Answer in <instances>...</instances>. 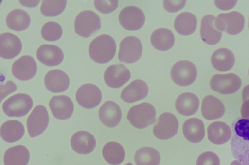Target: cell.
I'll return each instance as SVG.
<instances>
[{"mask_svg":"<svg viewBox=\"0 0 249 165\" xmlns=\"http://www.w3.org/2000/svg\"><path fill=\"white\" fill-rule=\"evenodd\" d=\"M66 4L65 0H44L42 1L40 11L46 16H56L64 10Z\"/></svg>","mask_w":249,"mask_h":165,"instance_id":"36","label":"cell"},{"mask_svg":"<svg viewBox=\"0 0 249 165\" xmlns=\"http://www.w3.org/2000/svg\"><path fill=\"white\" fill-rule=\"evenodd\" d=\"M148 90V85L145 81L135 80L123 90L121 98L125 102L133 103L146 97Z\"/></svg>","mask_w":249,"mask_h":165,"instance_id":"23","label":"cell"},{"mask_svg":"<svg viewBox=\"0 0 249 165\" xmlns=\"http://www.w3.org/2000/svg\"><path fill=\"white\" fill-rule=\"evenodd\" d=\"M45 85L50 91L54 93L65 91L70 85L68 75L61 70H52L48 71L44 77Z\"/></svg>","mask_w":249,"mask_h":165,"instance_id":"20","label":"cell"},{"mask_svg":"<svg viewBox=\"0 0 249 165\" xmlns=\"http://www.w3.org/2000/svg\"><path fill=\"white\" fill-rule=\"evenodd\" d=\"M30 17L25 11L16 9L12 10L7 15L6 23L11 29L17 31H23L30 24Z\"/></svg>","mask_w":249,"mask_h":165,"instance_id":"33","label":"cell"},{"mask_svg":"<svg viewBox=\"0 0 249 165\" xmlns=\"http://www.w3.org/2000/svg\"><path fill=\"white\" fill-rule=\"evenodd\" d=\"M151 44L156 49L166 51L171 48L175 43L173 32L165 28H160L155 30L150 38Z\"/></svg>","mask_w":249,"mask_h":165,"instance_id":"28","label":"cell"},{"mask_svg":"<svg viewBox=\"0 0 249 165\" xmlns=\"http://www.w3.org/2000/svg\"><path fill=\"white\" fill-rule=\"evenodd\" d=\"M155 117L156 109L153 105L143 102L130 108L127 119L135 127L143 129L155 122Z\"/></svg>","mask_w":249,"mask_h":165,"instance_id":"3","label":"cell"},{"mask_svg":"<svg viewBox=\"0 0 249 165\" xmlns=\"http://www.w3.org/2000/svg\"><path fill=\"white\" fill-rule=\"evenodd\" d=\"M215 17L212 15H205L201 20L200 36L207 44L213 45L218 43L222 37V33L215 29Z\"/></svg>","mask_w":249,"mask_h":165,"instance_id":"25","label":"cell"},{"mask_svg":"<svg viewBox=\"0 0 249 165\" xmlns=\"http://www.w3.org/2000/svg\"><path fill=\"white\" fill-rule=\"evenodd\" d=\"M174 28L176 31L182 35H189L196 30L197 19L196 16L188 12L179 14L174 21Z\"/></svg>","mask_w":249,"mask_h":165,"instance_id":"32","label":"cell"},{"mask_svg":"<svg viewBox=\"0 0 249 165\" xmlns=\"http://www.w3.org/2000/svg\"><path fill=\"white\" fill-rule=\"evenodd\" d=\"M201 110L203 117L208 120L221 118L225 111V106L222 101L211 95L203 98Z\"/></svg>","mask_w":249,"mask_h":165,"instance_id":"22","label":"cell"},{"mask_svg":"<svg viewBox=\"0 0 249 165\" xmlns=\"http://www.w3.org/2000/svg\"><path fill=\"white\" fill-rule=\"evenodd\" d=\"M145 15L139 8L128 6L120 12L119 20L121 25L126 30H136L140 29L145 22Z\"/></svg>","mask_w":249,"mask_h":165,"instance_id":"12","label":"cell"},{"mask_svg":"<svg viewBox=\"0 0 249 165\" xmlns=\"http://www.w3.org/2000/svg\"><path fill=\"white\" fill-rule=\"evenodd\" d=\"M76 100L82 107L91 109L97 106L102 99L99 88L92 84H85L80 86L76 93Z\"/></svg>","mask_w":249,"mask_h":165,"instance_id":"13","label":"cell"},{"mask_svg":"<svg viewBox=\"0 0 249 165\" xmlns=\"http://www.w3.org/2000/svg\"><path fill=\"white\" fill-rule=\"evenodd\" d=\"M209 140L216 145L223 144L231 139L232 131L229 126L222 121H214L211 123L207 128Z\"/></svg>","mask_w":249,"mask_h":165,"instance_id":"24","label":"cell"},{"mask_svg":"<svg viewBox=\"0 0 249 165\" xmlns=\"http://www.w3.org/2000/svg\"><path fill=\"white\" fill-rule=\"evenodd\" d=\"M116 51L114 39L107 34L100 35L90 43L89 52L90 58L99 64L107 63L114 57Z\"/></svg>","mask_w":249,"mask_h":165,"instance_id":"2","label":"cell"},{"mask_svg":"<svg viewBox=\"0 0 249 165\" xmlns=\"http://www.w3.org/2000/svg\"><path fill=\"white\" fill-rule=\"evenodd\" d=\"M130 71L123 64H114L108 67L104 74L106 84L113 88L121 87L130 78Z\"/></svg>","mask_w":249,"mask_h":165,"instance_id":"15","label":"cell"},{"mask_svg":"<svg viewBox=\"0 0 249 165\" xmlns=\"http://www.w3.org/2000/svg\"></svg>","mask_w":249,"mask_h":165,"instance_id":"48","label":"cell"},{"mask_svg":"<svg viewBox=\"0 0 249 165\" xmlns=\"http://www.w3.org/2000/svg\"><path fill=\"white\" fill-rule=\"evenodd\" d=\"M199 105L198 98L195 94L185 92L181 94L175 102V107L180 114L189 116L194 114Z\"/></svg>","mask_w":249,"mask_h":165,"instance_id":"27","label":"cell"},{"mask_svg":"<svg viewBox=\"0 0 249 165\" xmlns=\"http://www.w3.org/2000/svg\"><path fill=\"white\" fill-rule=\"evenodd\" d=\"M22 43L16 35L5 32L0 35V56L11 59L18 55L22 50Z\"/></svg>","mask_w":249,"mask_h":165,"instance_id":"18","label":"cell"},{"mask_svg":"<svg viewBox=\"0 0 249 165\" xmlns=\"http://www.w3.org/2000/svg\"><path fill=\"white\" fill-rule=\"evenodd\" d=\"M23 125L18 120H8L2 124L0 127V136L3 140L12 143L20 139L24 134Z\"/></svg>","mask_w":249,"mask_h":165,"instance_id":"31","label":"cell"},{"mask_svg":"<svg viewBox=\"0 0 249 165\" xmlns=\"http://www.w3.org/2000/svg\"><path fill=\"white\" fill-rule=\"evenodd\" d=\"M220 165V161L218 156L212 151H206L201 153L196 162V165Z\"/></svg>","mask_w":249,"mask_h":165,"instance_id":"38","label":"cell"},{"mask_svg":"<svg viewBox=\"0 0 249 165\" xmlns=\"http://www.w3.org/2000/svg\"><path fill=\"white\" fill-rule=\"evenodd\" d=\"M230 165H243V164H242L241 162H240L239 161H238L237 160H234L231 163Z\"/></svg>","mask_w":249,"mask_h":165,"instance_id":"46","label":"cell"},{"mask_svg":"<svg viewBox=\"0 0 249 165\" xmlns=\"http://www.w3.org/2000/svg\"><path fill=\"white\" fill-rule=\"evenodd\" d=\"M94 6L97 10L103 14H108L115 10L118 7V1L94 0Z\"/></svg>","mask_w":249,"mask_h":165,"instance_id":"39","label":"cell"},{"mask_svg":"<svg viewBox=\"0 0 249 165\" xmlns=\"http://www.w3.org/2000/svg\"><path fill=\"white\" fill-rule=\"evenodd\" d=\"M134 160L137 165H159L160 161V156L156 149L144 147L137 150Z\"/></svg>","mask_w":249,"mask_h":165,"instance_id":"35","label":"cell"},{"mask_svg":"<svg viewBox=\"0 0 249 165\" xmlns=\"http://www.w3.org/2000/svg\"><path fill=\"white\" fill-rule=\"evenodd\" d=\"M243 15L237 11L219 14L215 19L214 26L220 31L232 35L240 33L244 27Z\"/></svg>","mask_w":249,"mask_h":165,"instance_id":"6","label":"cell"},{"mask_svg":"<svg viewBox=\"0 0 249 165\" xmlns=\"http://www.w3.org/2000/svg\"><path fill=\"white\" fill-rule=\"evenodd\" d=\"M186 0H164L163 6L168 12H176L182 9L185 6Z\"/></svg>","mask_w":249,"mask_h":165,"instance_id":"40","label":"cell"},{"mask_svg":"<svg viewBox=\"0 0 249 165\" xmlns=\"http://www.w3.org/2000/svg\"><path fill=\"white\" fill-rule=\"evenodd\" d=\"M37 65L34 58L24 55L17 60L12 66L13 75L17 79L26 81L32 78L36 74Z\"/></svg>","mask_w":249,"mask_h":165,"instance_id":"14","label":"cell"},{"mask_svg":"<svg viewBox=\"0 0 249 165\" xmlns=\"http://www.w3.org/2000/svg\"><path fill=\"white\" fill-rule=\"evenodd\" d=\"M235 62V57L233 53L225 48L215 50L211 57V63L216 70L219 71H227L231 70Z\"/></svg>","mask_w":249,"mask_h":165,"instance_id":"29","label":"cell"},{"mask_svg":"<svg viewBox=\"0 0 249 165\" xmlns=\"http://www.w3.org/2000/svg\"><path fill=\"white\" fill-rule=\"evenodd\" d=\"M197 74L196 66L188 60L178 61L171 70L172 80L180 86H187L192 84L196 78Z\"/></svg>","mask_w":249,"mask_h":165,"instance_id":"8","label":"cell"},{"mask_svg":"<svg viewBox=\"0 0 249 165\" xmlns=\"http://www.w3.org/2000/svg\"><path fill=\"white\" fill-rule=\"evenodd\" d=\"M36 57L43 64L53 67L58 65L62 62L64 54L62 50L57 46L44 44L37 49Z\"/></svg>","mask_w":249,"mask_h":165,"instance_id":"19","label":"cell"},{"mask_svg":"<svg viewBox=\"0 0 249 165\" xmlns=\"http://www.w3.org/2000/svg\"><path fill=\"white\" fill-rule=\"evenodd\" d=\"M49 121V115L45 107L42 105L35 107L26 122L28 132L31 137L41 135L47 127Z\"/></svg>","mask_w":249,"mask_h":165,"instance_id":"10","label":"cell"},{"mask_svg":"<svg viewBox=\"0 0 249 165\" xmlns=\"http://www.w3.org/2000/svg\"><path fill=\"white\" fill-rule=\"evenodd\" d=\"M17 90V86L11 81H7L5 84L0 87L1 101L7 95L14 92Z\"/></svg>","mask_w":249,"mask_h":165,"instance_id":"41","label":"cell"},{"mask_svg":"<svg viewBox=\"0 0 249 165\" xmlns=\"http://www.w3.org/2000/svg\"><path fill=\"white\" fill-rule=\"evenodd\" d=\"M241 84L240 78L232 73L215 74L210 81V86L212 90L222 94L236 92L240 89Z\"/></svg>","mask_w":249,"mask_h":165,"instance_id":"7","label":"cell"},{"mask_svg":"<svg viewBox=\"0 0 249 165\" xmlns=\"http://www.w3.org/2000/svg\"><path fill=\"white\" fill-rule=\"evenodd\" d=\"M49 106L54 117L61 120L70 118L74 110L72 101L66 95L52 97L49 101Z\"/></svg>","mask_w":249,"mask_h":165,"instance_id":"16","label":"cell"},{"mask_svg":"<svg viewBox=\"0 0 249 165\" xmlns=\"http://www.w3.org/2000/svg\"><path fill=\"white\" fill-rule=\"evenodd\" d=\"M248 98H249V84L245 86L242 90L243 101H244Z\"/></svg>","mask_w":249,"mask_h":165,"instance_id":"45","label":"cell"},{"mask_svg":"<svg viewBox=\"0 0 249 165\" xmlns=\"http://www.w3.org/2000/svg\"><path fill=\"white\" fill-rule=\"evenodd\" d=\"M20 3L26 7H33L38 5L40 0H19Z\"/></svg>","mask_w":249,"mask_h":165,"instance_id":"44","label":"cell"},{"mask_svg":"<svg viewBox=\"0 0 249 165\" xmlns=\"http://www.w3.org/2000/svg\"><path fill=\"white\" fill-rule=\"evenodd\" d=\"M125 165H133L131 163H128L126 164Z\"/></svg>","mask_w":249,"mask_h":165,"instance_id":"47","label":"cell"},{"mask_svg":"<svg viewBox=\"0 0 249 165\" xmlns=\"http://www.w3.org/2000/svg\"></svg>","mask_w":249,"mask_h":165,"instance_id":"49","label":"cell"},{"mask_svg":"<svg viewBox=\"0 0 249 165\" xmlns=\"http://www.w3.org/2000/svg\"><path fill=\"white\" fill-rule=\"evenodd\" d=\"M240 113L242 118L249 117V98L243 101L240 109Z\"/></svg>","mask_w":249,"mask_h":165,"instance_id":"43","label":"cell"},{"mask_svg":"<svg viewBox=\"0 0 249 165\" xmlns=\"http://www.w3.org/2000/svg\"><path fill=\"white\" fill-rule=\"evenodd\" d=\"M142 50V43L138 38L127 36L120 42L118 59L124 63H134L140 58Z\"/></svg>","mask_w":249,"mask_h":165,"instance_id":"9","label":"cell"},{"mask_svg":"<svg viewBox=\"0 0 249 165\" xmlns=\"http://www.w3.org/2000/svg\"><path fill=\"white\" fill-rule=\"evenodd\" d=\"M100 28L101 20L99 16L90 10L80 12L75 19V31L83 37H89Z\"/></svg>","mask_w":249,"mask_h":165,"instance_id":"4","label":"cell"},{"mask_svg":"<svg viewBox=\"0 0 249 165\" xmlns=\"http://www.w3.org/2000/svg\"><path fill=\"white\" fill-rule=\"evenodd\" d=\"M237 0H215V4L221 10H228L233 8L236 4Z\"/></svg>","mask_w":249,"mask_h":165,"instance_id":"42","label":"cell"},{"mask_svg":"<svg viewBox=\"0 0 249 165\" xmlns=\"http://www.w3.org/2000/svg\"><path fill=\"white\" fill-rule=\"evenodd\" d=\"M99 117L105 126L112 128L118 125L122 118V111L117 104L112 101L105 102L99 110Z\"/></svg>","mask_w":249,"mask_h":165,"instance_id":"21","label":"cell"},{"mask_svg":"<svg viewBox=\"0 0 249 165\" xmlns=\"http://www.w3.org/2000/svg\"><path fill=\"white\" fill-rule=\"evenodd\" d=\"M30 153L23 145H17L8 149L4 155V165H27Z\"/></svg>","mask_w":249,"mask_h":165,"instance_id":"30","label":"cell"},{"mask_svg":"<svg viewBox=\"0 0 249 165\" xmlns=\"http://www.w3.org/2000/svg\"><path fill=\"white\" fill-rule=\"evenodd\" d=\"M182 131L186 139L194 143L201 142L205 135L203 122L200 119L196 118L187 120L183 125Z\"/></svg>","mask_w":249,"mask_h":165,"instance_id":"26","label":"cell"},{"mask_svg":"<svg viewBox=\"0 0 249 165\" xmlns=\"http://www.w3.org/2000/svg\"><path fill=\"white\" fill-rule=\"evenodd\" d=\"M33 105V100L29 95L18 93L5 101L2 105V109L9 117H20L30 111Z\"/></svg>","mask_w":249,"mask_h":165,"instance_id":"5","label":"cell"},{"mask_svg":"<svg viewBox=\"0 0 249 165\" xmlns=\"http://www.w3.org/2000/svg\"><path fill=\"white\" fill-rule=\"evenodd\" d=\"M96 144L94 136L85 131H79L74 133L71 139L72 150L80 154H88L93 151Z\"/></svg>","mask_w":249,"mask_h":165,"instance_id":"17","label":"cell"},{"mask_svg":"<svg viewBox=\"0 0 249 165\" xmlns=\"http://www.w3.org/2000/svg\"><path fill=\"white\" fill-rule=\"evenodd\" d=\"M102 155L104 159L111 165H118L124 160L125 152L124 147L116 142L106 143L102 149Z\"/></svg>","mask_w":249,"mask_h":165,"instance_id":"34","label":"cell"},{"mask_svg":"<svg viewBox=\"0 0 249 165\" xmlns=\"http://www.w3.org/2000/svg\"><path fill=\"white\" fill-rule=\"evenodd\" d=\"M231 149L233 156L244 165H249V117L236 119L231 125Z\"/></svg>","mask_w":249,"mask_h":165,"instance_id":"1","label":"cell"},{"mask_svg":"<svg viewBox=\"0 0 249 165\" xmlns=\"http://www.w3.org/2000/svg\"><path fill=\"white\" fill-rule=\"evenodd\" d=\"M63 33L61 26L58 23L49 21L46 23L42 27L41 34L45 40L55 41L60 38Z\"/></svg>","mask_w":249,"mask_h":165,"instance_id":"37","label":"cell"},{"mask_svg":"<svg viewBox=\"0 0 249 165\" xmlns=\"http://www.w3.org/2000/svg\"><path fill=\"white\" fill-rule=\"evenodd\" d=\"M178 121L176 117L169 112L163 113L159 117L158 121L153 128V134L160 140H167L177 133Z\"/></svg>","mask_w":249,"mask_h":165,"instance_id":"11","label":"cell"}]
</instances>
